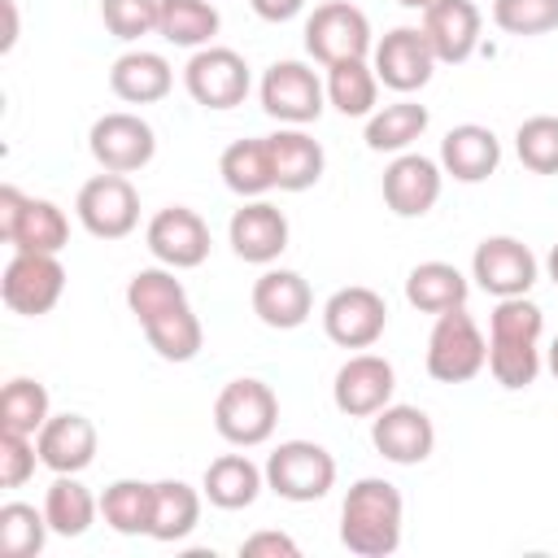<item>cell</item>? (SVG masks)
<instances>
[{
  "label": "cell",
  "mask_w": 558,
  "mask_h": 558,
  "mask_svg": "<svg viewBox=\"0 0 558 558\" xmlns=\"http://www.w3.org/2000/svg\"><path fill=\"white\" fill-rule=\"evenodd\" d=\"M244 558H296V541L283 536V532H253L244 545H240Z\"/></svg>",
  "instance_id": "cell-45"
},
{
  "label": "cell",
  "mask_w": 558,
  "mask_h": 558,
  "mask_svg": "<svg viewBox=\"0 0 558 558\" xmlns=\"http://www.w3.org/2000/svg\"><path fill=\"white\" fill-rule=\"evenodd\" d=\"M144 336L157 349V357H166V362H192L201 353V344H205V327L192 314V305H174V310L148 318Z\"/></svg>",
  "instance_id": "cell-35"
},
{
  "label": "cell",
  "mask_w": 558,
  "mask_h": 558,
  "mask_svg": "<svg viewBox=\"0 0 558 558\" xmlns=\"http://www.w3.org/2000/svg\"><path fill=\"white\" fill-rule=\"evenodd\" d=\"M423 35L440 65H462L480 48V9L475 0H436L423 9Z\"/></svg>",
  "instance_id": "cell-20"
},
{
  "label": "cell",
  "mask_w": 558,
  "mask_h": 558,
  "mask_svg": "<svg viewBox=\"0 0 558 558\" xmlns=\"http://www.w3.org/2000/svg\"><path fill=\"white\" fill-rule=\"evenodd\" d=\"M488 371L501 388H527L541 375L536 340H488Z\"/></svg>",
  "instance_id": "cell-39"
},
{
  "label": "cell",
  "mask_w": 558,
  "mask_h": 558,
  "mask_svg": "<svg viewBox=\"0 0 558 558\" xmlns=\"http://www.w3.org/2000/svg\"><path fill=\"white\" fill-rule=\"evenodd\" d=\"M545 314L527 296H501L488 314V340H541Z\"/></svg>",
  "instance_id": "cell-41"
},
{
  "label": "cell",
  "mask_w": 558,
  "mask_h": 558,
  "mask_svg": "<svg viewBox=\"0 0 558 558\" xmlns=\"http://www.w3.org/2000/svg\"><path fill=\"white\" fill-rule=\"evenodd\" d=\"M144 240H148V253L170 270H192V266H201L209 257V227L187 205L157 209L148 231H144Z\"/></svg>",
  "instance_id": "cell-15"
},
{
  "label": "cell",
  "mask_w": 558,
  "mask_h": 558,
  "mask_svg": "<svg viewBox=\"0 0 558 558\" xmlns=\"http://www.w3.org/2000/svg\"><path fill=\"white\" fill-rule=\"evenodd\" d=\"M427 105L418 100H397L384 105L366 118V148L371 153H405L423 131H427Z\"/></svg>",
  "instance_id": "cell-31"
},
{
  "label": "cell",
  "mask_w": 558,
  "mask_h": 558,
  "mask_svg": "<svg viewBox=\"0 0 558 558\" xmlns=\"http://www.w3.org/2000/svg\"><path fill=\"white\" fill-rule=\"evenodd\" d=\"M109 87L118 100L126 105H153V100H166L170 87H174V70L161 52H148V48H131L113 61L109 70Z\"/></svg>",
  "instance_id": "cell-24"
},
{
  "label": "cell",
  "mask_w": 558,
  "mask_h": 558,
  "mask_svg": "<svg viewBox=\"0 0 558 558\" xmlns=\"http://www.w3.org/2000/svg\"><path fill=\"white\" fill-rule=\"evenodd\" d=\"M0 9H4V35H0V52H13V44H17V4H13V0H0Z\"/></svg>",
  "instance_id": "cell-48"
},
{
  "label": "cell",
  "mask_w": 558,
  "mask_h": 558,
  "mask_svg": "<svg viewBox=\"0 0 558 558\" xmlns=\"http://www.w3.org/2000/svg\"><path fill=\"white\" fill-rule=\"evenodd\" d=\"M35 462H39L35 436L0 432V484H4V488H22V484L35 475Z\"/></svg>",
  "instance_id": "cell-44"
},
{
  "label": "cell",
  "mask_w": 558,
  "mask_h": 558,
  "mask_svg": "<svg viewBox=\"0 0 558 558\" xmlns=\"http://www.w3.org/2000/svg\"><path fill=\"white\" fill-rule=\"evenodd\" d=\"M262 471L266 488L283 501H318L336 488V458L314 440H283Z\"/></svg>",
  "instance_id": "cell-5"
},
{
  "label": "cell",
  "mask_w": 558,
  "mask_h": 558,
  "mask_svg": "<svg viewBox=\"0 0 558 558\" xmlns=\"http://www.w3.org/2000/svg\"><path fill=\"white\" fill-rule=\"evenodd\" d=\"M248 4H253V13L262 22H288V17H296L305 9V0H248Z\"/></svg>",
  "instance_id": "cell-47"
},
{
  "label": "cell",
  "mask_w": 558,
  "mask_h": 558,
  "mask_svg": "<svg viewBox=\"0 0 558 558\" xmlns=\"http://www.w3.org/2000/svg\"><path fill=\"white\" fill-rule=\"evenodd\" d=\"M392 388H397V371H392L388 357H379V353H353L336 371L331 401L349 418H375L392 401Z\"/></svg>",
  "instance_id": "cell-14"
},
{
  "label": "cell",
  "mask_w": 558,
  "mask_h": 558,
  "mask_svg": "<svg viewBox=\"0 0 558 558\" xmlns=\"http://www.w3.org/2000/svg\"><path fill=\"white\" fill-rule=\"evenodd\" d=\"M466 292H471V283H466V275L453 262H418L405 275V301L418 314L458 310V305H466Z\"/></svg>",
  "instance_id": "cell-27"
},
{
  "label": "cell",
  "mask_w": 558,
  "mask_h": 558,
  "mask_svg": "<svg viewBox=\"0 0 558 558\" xmlns=\"http://www.w3.org/2000/svg\"><path fill=\"white\" fill-rule=\"evenodd\" d=\"M61 292H65V266L57 262V253H13V262L4 266L0 296L13 314L39 318L61 301Z\"/></svg>",
  "instance_id": "cell-11"
},
{
  "label": "cell",
  "mask_w": 558,
  "mask_h": 558,
  "mask_svg": "<svg viewBox=\"0 0 558 558\" xmlns=\"http://www.w3.org/2000/svg\"><path fill=\"white\" fill-rule=\"evenodd\" d=\"M227 240H231V248H235L240 262L270 266L288 248V218H283L279 205H270V201L257 196V201H248V205H240L231 214Z\"/></svg>",
  "instance_id": "cell-18"
},
{
  "label": "cell",
  "mask_w": 558,
  "mask_h": 558,
  "mask_svg": "<svg viewBox=\"0 0 558 558\" xmlns=\"http://www.w3.org/2000/svg\"><path fill=\"white\" fill-rule=\"evenodd\" d=\"M174 305H187V288L183 279H174L170 266H148V270H135L131 283H126V310L140 318V327Z\"/></svg>",
  "instance_id": "cell-36"
},
{
  "label": "cell",
  "mask_w": 558,
  "mask_h": 558,
  "mask_svg": "<svg viewBox=\"0 0 558 558\" xmlns=\"http://www.w3.org/2000/svg\"><path fill=\"white\" fill-rule=\"evenodd\" d=\"M497 166H501V140L480 122H462L440 140V170L453 174L458 183H484Z\"/></svg>",
  "instance_id": "cell-22"
},
{
  "label": "cell",
  "mask_w": 558,
  "mask_h": 558,
  "mask_svg": "<svg viewBox=\"0 0 558 558\" xmlns=\"http://www.w3.org/2000/svg\"><path fill=\"white\" fill-rule=\"evenodd\" d=\"M375 100H379V74L371 61L327 65V105H336L344 118H371Z\"/></svg>",
  "instance_id": "cell-33"
},
{
  "label": "cell",
  "mask_w": 558,
  "mask_h": 558,
  "mask_svg": "<svg viewBox=\"0 0 558 558\" xmlns=\"http://www.w3.org/2000/svg\"><path fill=\"white\" fill-rule=\"evenodd\" d=\"M87 148L92 157L100 161V170H113V174H135L153 161L157 153V135L153 126L140 118V113H100L87 131Z\"/></svg>",
  "instance_id": "cell-9"
},
{
  "label": "cell",
  "mask_w": 558,
  "mask_h": 558,
  "mask_svg": "<svg viewBox=\"0 0 558 558\" xmlns=\"http://www.w3.org/2000/svg\"><path fill=\"white\" fill-rule=\"evenodd\" d=\"M397 4H401V9H418V13H423V9H427V4H436V0H397Z\"/></svg>",
  "instance_id": "cell-50"
},
{
  "label": "cell",
  "mask_w": 558,
  "mask_h": 558,
  "mask_svg": "<svg viewBox=\"0 0 558 558\" xmlns=\"http://www.w3.org/2000/svg\"><path fill=\"white\" fill-rule=\"evenodd\" d=\"M26 201H31V196H22L13 183H4V187H0V240H4V244L13 240V227H17L22 209H26Z\"/></svg>",
  "instance_id": "cell-46"
},
{
  "label": "cell",
  "mask_w": 558,
  "mask_h": 558,
  "mask_svg": "<svg viewBox=\"0 0 558 558\" xmlns=\"http://www.w3.org/2000/svg\"><path fill=\"white\" fill-rule=\"evenodd\" d=\"M549 371H554V379H558V336H554V344H549Z\"/></svg>",
  "instance_id": "cell-51"
},
{
  "label": "cell",
  "mask_w": 558,
  "mask_h": 558,
  "mask_svg": "<svg viewBox=\"0 0 558 558\" xmlns=\"http://www.w3.org/2000/svg\"><path fill=\"white\" fill-rule=\"evenodd\" d=\"M44 514L57 536H83L100 514V497H92L78 475H57L44 493Z\"/></svg>",
  "instance_id": "cell-28"
},
{
  "label": "cell",
  "mask_w": 558,
  "mask_h": 558,
  "mask_svg": "<svg viewBox=\"0 0 558 558\" xmlns=\"http://www.w3.org/2000/svg\"><path fill=\"white\" fill-rule=\"evenodd\" d=\"M401 523H405V501L397 484L366 475L349 484L344 506H340V545L357 558H384L401 545Z\"/></svg>",
  "instance_id": "cell-1"
},
{
  "label": "cell",
  "mask_w": 558,
  "mask_h": 558,
  "mask_svg": "<svg viewBox=\"0 0 558 558\" xmlns=\"http://www.w3.org/2000/svg\"><path fill=\"white\" fill-rule=\"evenodd\" d=\"M514 153L532 174H558V118L554 113H536V118L519 122Z\"/></svg>",
  "instance_id": "cell-40"
},
{
  "label": "cell",
  "mask_w": 558,
  "mask_h": 558,
  "mask_svg": "<svg viewBox=\"0 0 558 558\" xmlns=\"http://www.w3.org/2000/svg\"><path fill=\"white\" fill-rule=\"evenodd\" d=\"M536 253L514 240V235H488L475 244V257H471V279L488 292V296H527L532 283H536Z\"/></svg>",
  "instance_id": "cell-13"
},
{
  "label": "cell",
  "mask_w": 558,
  "mask_h": 558,
  "mask_svg": "<svg viewBox=\"0 0 558 558\" xmlns=\"http://www.w3.org/2000/svg\"><path fill=\"white\" fill-rule=\"evenodd\" d=\"M218 26H222V17H218L214 0H161L157 35L174 48H209Z\"/></svg>",
  "instance_id": "cell-30"
},
{
  "label": "cell",
  "mask_w": 558,
  "mask_h": 558,
  "mask_svg": "<svg viewBox=\"0 0 558 558\" xmlns=\"http://www.w3.org/2000/svg\"><path fill=\"white\" fill-rule=\"evenodd\" d=\"M305 52L318 65H340V61H366L375 52L371 22L357 4L349 0H327L305 17Z\"/></svg>",
  "instance_id": "cell-4"
},
{
  "label": "cell",
  "mask_w": 558,
  "mask_h": 558,
  "mask_svg": "<svg viewBox=\"0 0 558 558\" xmlns=\"http://www.w3.org/2000/svg\"><path fill=\"white\" fill-rule=\"evenodd\" d=\"M100 17L109 26V35L118 39H140L153 35L161 22V0H100Z\"/></svg>",
  "instance_id": "cell-43"
},
{
  "label": "cell",
  "mask_w": 558,
  "mask_h": 558,
  "mask_svg": "<svg viewBox=\"0 0 558 558\" xmlns=\"http://www.w3.org/2000/svg\"><path fill=\"white\" fill-rule=\"evenodd\" d=\"M100 519L118 536H148L153 532V484H144V480H113L100 493Z\"/></svg>",
  "instance_id": "cell-32"
},
{
  "label": "cell",
  "mask_w": 558,
  "mask_h": 558,
  "mask_svg": "<svg viewBox=\"0 0 558 558\" xmlns=\"http://www.w3.org/2000/svg\"><path fill=\"white\" fill-rule=\"evenodd\" d=\"M545 270H549V279H554V288H558V244L549 248V257H545Z\"/></svg>",
  "instance_id": "cell-49"
},
{
  "label": "cell",
  "mask_w": 558,
  "mask_h": 558,
  "mask_svg": "<svg viewBox=\"0 0 558 558\" xmlns=\"http://www.w3.org/2000/svg\"><path fill=\"white\" fill-rule=\"evenodd\" d=\"M262 488H266V471L248 453H222V458H214L205 466V480H201V493L218 510H244V506L257 501Z\"/></svg>",
  "instance_id": "cell-25"
},
{
  "label": "cell",
  "mask_w": 558,
  "mask_h": 558,
  "mask_svg": "<svg viewBox=\"0 0 558 558\" xmlns=\"http://www.w3.org/2000/svg\"><path fill=\"white\" fill-rule=\"evenodd\" d=\"M270 144V161H275V187L279 192H305L323 179V144L301 131V126H279L275 135H266Z\"/></svg>",
  "instance_id": "cell-23"
},
{
  "label": "cell",
  "mask_w": 558,
  "mask_h": 558,
  "mask_svg": "<svg viewBox=\"0 0 558 558\" xmlns=\"http://www.w3.org/2000/svg\"><path fill=\"white\" fill-rule=\"evenodd\" d=\"M70 240V222L61 214V205L44 201V196H31L17 227H13V253H61Z\"/></svg>",
  "instance_id": "cell-34"
},
{
  "label": "cell",
  "mask_w": 558,
  "mask_h": 558,
  "mask_svg": "<svg viewBox=\"0 0 558 558\" xmlns=\"http://www.w3.org/2000/svg\"><path fill=\"white\" fill-rule=\"evenodd\" d=\"M183 87L196 105L205 109H235L244 105L253 78H248V61L235 52V48H196L192 61L183 65Z\"/></svg>",
  "instance_id": "cell-8"
},
{
  "label": "cell",
  "mask_w": 558,
  "mask_h": 558,
  "mask_svg": "<svg viewBox=\"0 0 558 558\" xmlns=\"http://www.w3.org/2000/svg\"><path fill=\"white\" fill-rule=\"evenodd\" d=\"M275 423H279V397L270 384H262L253 375L222 384V392L214 401V427L227 445H240V449L266 445L275 436Z\"/></svg>",
  "instance_id": "cell-2"
},
{
  "label": "cell",
  "mask_w": 558,
  "mask_h": 558,
  "mask_svg": "<svg viewBox=\"0 0 558 558\" xmlns=\"http://www.w3.org/2000/svg\"><path fill=\"white\" fill-rule=\"evenodd\" d=\"M440 183H445L440 161H432L423 153H401L384 170V205L397 218H423L440 201Z\"/></svg>",
  "instance_id": "cell-17"
},
{
  "label": "cell",
  "mask_w": 558,
  "mask_h": 558,
  "mask_svg": "<svg viewBox=\"0 0 558 558\" xmlns=\"http://www.w3.org/2000/svg\"><path fill=\"white\" fill-rule=\"evenodd\" d=\"M253 314L275 331H292L314 314V292L296 270H262L253 283Z\"/></svg>",
  "instance_id": "cell-21"
},
{
  "label": "cell",
  "mask_w": 558,
  "mask_h": 558,
  "mask_svg": "<svg viewBox=\"0 0 558 558\" xmlns=\"http://www.w3.org/2000/svg\"><path fill=\"white\" fill-rule=\"evenodd\" d=\"M201 497L192 484L183 480H157L153 484V541H183L192 536V527L201 523Z\"/></svg>",
  "instance_id": "cell-29"
},
{
  "label": "cell",
  "mask_w": 558,
  "mask_h": 558,
  "mask_svg": "<svg viewBox=\"0 0 558 558\" xmlns=\"http://www.w3.org/2000/svg\"><path fill=\"white\" fill-rule=\"evenodd\" d=\"M35 445H39V462L52 471V475H78V471H87L92 466V458H96V423L87 418V414H52L44 427H39V436H35Z\"/></svg>",
  "instance_id": "cell-19"
},
{
  "label": "cell",
  "mask_w": 558,
  "mask_h": 558,
  "mask_svg": "<svg viewBox=\"0 0 558 558\" xmlns=\"http://www.w3.org/2000/svg\"><path fill=\"white\" fill-rule=\"evenodd\" d=\"M371 445L379 449V458L397 462V466H418L432 458L436 449V427L427 418V410L418 405H384L371 423Z\"/></svg>",
  "instance_id": "cell-16"
},
{
  "label": "cell",
  "mask_w": 558,
  "mask_h": 558,
  "mask_svg": "<svg viewBox=\"0 0 558 558\" xmlns=\"http://www.w3.org/2000/svg\"><path fill=\"white\" fill-rule=\"evenodd\" d=\"M218 174H222V183H227L235 196H244V201L266 196V192L275 187V161H270L266 135H262V140H235V144H227L222 157H218Z\"/></svg>",
  "instance_id": "cell-26"
},
{
  "label": "cell",
  "mask_w": 558,
  "mask_h": 558,
  "mask_svg": "<svg viewBox=\"0 0 558 558\" xmlns=\"http://www.w3.org/2000/svg\"><path fill=\"white\" fill-rule=\"evenodd\" d=\"M74 214H78L83 231H92L96 240H122L140 222V192L126 174L105 170V174H96L78 187Z\"/></svg>",
  "instance_id": "cell-7"
},
{
  "label": "cell",
  "mask_w": 558,
  "mask_h": 558,
  "mask_svg": "<svg viewBox=\"0 0 558 558\" xmlns=\"http://www.w3.org/2000/svg\"><path fill=\"white\" fill-rule=\"evenodd\" d=\"M488 366V340L466 314V305L436 314V327L427 336V375L436 384H466Z\"/></svg>",
  "instance_id": "cell-3"
},
{
  "label": "cell",
  "mask_w": 558,
  "mask_h": 558,
  "mask_svg": "<svg viewBox=\"0 0 558 558\" xmlns=\"http://www.w3.org/2000/svg\"><path fill=\"white\" fill-rule=\"evenodd\" d=\"M48 514L26 506V501H4L0 506V554L4 558H35L48 541Z\"/></svg>",
  "instance_id": "cell-38"
},
{
  "label": "cell",
  "mask_w": 558,
  "mask_h": 558,
  "mask_svg": "<svg viewBox=\"0 0 558 558\" xmlns=\"http://www.w3.org/2000/svg\"><path fill=\"white\" fill-rule=\"evenodd\" d=\"M384 327H388V305L375 288L349 283L336 288L323 305V331L340 349H371L384 336Z\"/></svg>",
  "instance_id": "cell-10"
},
{
  "label": "cell",
  "mask_w": 558,
  "mask_h": 558,
  "mask_svg": "<svg viewBox=\"0 0 558 558\" xmlns=\"http://www.w3.org/2000/svg\"><path fill=\"white\" fill-rule=\"evenodd\" d=\"M493 22L506 35L558 31V0H493Z\"/></svg>",
  "instance_id": "cell-42"
},
{
  "label": "cell",
  "mask_w": 558,
  "mask_h": 558,
  "mask_svg": "<svg viewBox=\"0 0 558 558\" xmlns=\"http://www.w3.org/2000/svg\"><path fill=\"white\" fill-rule=\"evenodd\" d=\"M48 388L39 379H9L0 392V432H22V436H39V427L48 423Z\"/></svg>",
  "instance_id": "cell-37"
},
{
  "label": "cell",
  "mask_w": 558,
  "mask_h": 558,
  "mask_svg": "<svg viewBox=\"0 0 558 558\" xmlns=\"http://www.w3.org/2000/svg\"><path fill=\"white\" fill-rule=\"evenodd\" d=\"M257 96H262V109L270 118H279L283 126H305V122H318L323 118L327 83L305 61H275L262 74Z\"/></svg>",
  "instance_id": "cell-6"
},
{
  "label": "cell",
  "mask_w": 558,
  "mask_h": 558,
  "mask_svg": "<svg viewBox=\"0 0 558 558\" xmlns=\"http://www.w3.org/2000/svg\"><path fill=\"white\" fill-rule=\"evenodd\" d=\"M371 65H375V74H379L384 87L410 96V92H418V87L432 83V74H436L440 61H436V52H432L423 26H392V31L375 44Z\"/></svg>",
  "instance_id": "cell-12"
}]
</instances>
